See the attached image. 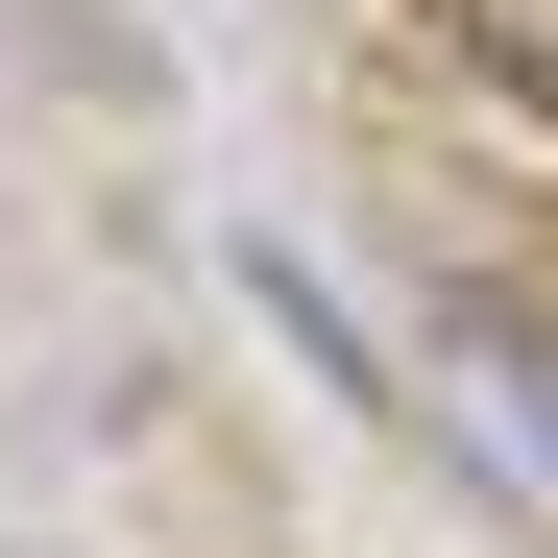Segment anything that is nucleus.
Returning <instances> with one entry per match:
<instances>
[{"mask_svg":"<svg viewBox=\"0 0 558 558\" xmlns=\"http://www.w3.org/2000/svg\"><path fill=\"white\" fill-rule=\"evenodd\" d=\"M437 49L486 73V98H534V122H558V0H437Z\"/></svg>","mask_w":558,"mask_h":558,"instance_id":"f257e3e1","label":"nucleus"}]
</instances>
